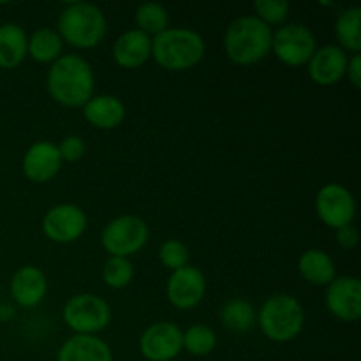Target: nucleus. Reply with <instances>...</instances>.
I'll return each instance as SVG.
<instances>
[{
  "instance_id": "nucleus-14",
  "label": "nucleus",
  "mask_w": 361,
  "mask_h": 361,
  "mask_svg": "<svg viewBox=\"0 0 361 361\" xmlns=\"http://www.w3.org/2000/svg\"><path fill=\"white\" fill-rule=\"evenodd\" d=\"M348 53L341 46L328 44L316 49L309 60V74L312 81L321 87H334L345 76Z\"/></svg>"
},
{
  "instance_id": "nucleus-21",
  "label": "nucleus",
  "mask_w": 361,
  "mask_h": 361,
  "mask_svg": "<svg viewBox=\"0 0 361 361\" xmlns=\"http://www.w3.org/2000/svg\"><path fill=\"white\" fill-rule=\"evenodd\" d=\"M298 270L307 282L314 286H328L335 279V263L324 250L310 249L302 254Z\"/></svg>"
},
{
  "instance_id": "nucleus-8",
  "label": "nucleus",
  "mask_w": 361,
  "mask_h": 361,
  "mask_svg": "<svg viewBox=\"0 0 361 361\" xmlns=\"http://www.w3.org/2000/svg\"><path fill=\"white\" fill-rule=\"evenodd\" d=\"M271 49L282 63L300 67L309 63L316 53V37L305 25L289 23L275 32L271 39Z\"/></svg>"
},
{
  "instance_id": "nucleus-22",
  "label": "nucleus",
  "mask_w": 361,
  "mask_h": 361,
  "mask_svg": "<svg viewBox=\"0 0 361 361\" xmlns=\"http://www.w3.org/2000/svg\"><path fill=\"white\" fill-rule=\"evenodd\" d=\"M62 37L49 28H41L28 39V55L39 63H53L62 56Z\"/></svg>"
},
{
  "instance_id": "nucleus-23",
  "label": "nucleus",
  "mask_w": 361,
  "mask_h": 361,
  "mask_svg": "<svg viewBox=\"0 0 361 361\" xmlns=\"http://www.w3.org/2000/svg\"><path fill=\"white\" fill-rule=\"evenodd\" d=\"M221 323L226 330L243 334L256 323V309L247 300H229L221 310Z\"/></svg>"
},
{
  "instance_id": "nucleus-31",
  "label": "nucleus",
  "mask_w": 361,
  "mask_h": 361,
  "mask_svg": "<svg viewBox=\"0 0 361 361\" xmlns=\"http://www.w3.org/2000/svg\"><path fill=\"white\" fill-rule=\"evenodd\" d=\"M358 240H360L358 229H356L353 224L337 229V242L342 249H345V250L353 249V247L358 245Z\"/></svg>"
},
{
  "instance_id": "nucleus-9",
  "label": "nucleus",
  "mask_w": 361,
  "mask_h": 361,
  "mask_svg": "<svg viewBox=\"0 0 361 361\" xmlns=\"http://www.w3.org/2000/svg\"><path fill=\"white\" fill-rule=\"evenodd\" d=\"M316 212L331 229L349 226L356 215V201L341 183H326L316 196Z\"/></svg>"
},
{
  "instance_id": "nucleus-20",
  "label": "nucleus",
  "mask_w": 361,
  "mask_h": 361,
  "mask_svg": "<svg viewBox=\"0 0 361 361\" xmlns=\"http://www.w3.org/2000/svg\"><path fill=\"white\" fill-rule=\"evenodd\" d=\"M28 55V37L16 23L0 25V67L14 69Z\"/></svg>"
},
{
  "instance_id": "nucleus-10",
  "label": "nucleus",
  "mask_w": 361,
  "mask_h": 361,
  "mask_svg": "<svg viewBox=\"0 0 361 361\" xmlns=\"http://www.w3.org/2000/svg\"><path fill=\"white\" fill-rule=\"evenodd\" d=\"M183 331L169 321L154 323L140 338L141 355L148 361H171L183 349Z\"/></svg>"
},
{
  "instance_id": "nucleus-27",
  "label": "nucleus",
  "mask_w": 361,
  "mask_h": 361,
  "mask_svg": "<svg viewBox=\"0 0 361 361\" xmlns=\"http://www.w3.org/2000/svg\"><path fill=\"white\" fill-rule=\"evenodd\" d=\"M134 267L127 257H109L102 268V281L108 288L122 289L133 282Z\"/></svg>"
},
{
  "instance_id": "nucleus-19",
  "label": "nucleus",
  "mask_w": 361,
  "mask_h": 361,
  "mask_svg": "<svg viewBox=\"0 0 361 361\" xmlns=\"http://www.w3.org/2000/svg\"><path fill=\"white\" fill-rule=\"evenodd\" d=\"M83 116L90 126L109 130L126 118V106L115 95H95L83 106Z\"/></svg>"
},
{
  "instance_id": "nucleus-32",
  "label": "nucleus",
  "mask_w": 361,
  "mask_h": 361,
  "mask_svg": "<svg viewBox=\"0 0 361 361\" xmlns=\"http://www.w3.org/2000/svg\"><path fill=\"white\" fill-rule=\"evenodd\" d=\"M345 74H348L349 81L355 88L361 87V55L356 53L351 59L348 60V69H345Z\"/></svg>"
},
{
  "instance_id": "nucleus-7",
  "label": "nucleus",
  "mask_w": 361,
  "mask_h": 361,
  "mask_svg": "<svg viewBox=\"0 0 361 361\" xmlns=\"http://www.w3.org/2000/svg\"><path fill=\"white\" fill-rule=\"evenodd\" d=\"M63 321L76 335H95L111 321L108 302L97 295H76L63 307Z\"/></svg>"
},
{
  "instance_id": "nucleus-5",
  "label": "nucleus",
  "mask_w": 361,
  "mask_h": 361,
  "mask_svg": "<svg viewBox=\"0 0 361 361\" xmlns=\"http://www.w3.org/2000/svg\"><path fill=\"white\" fill-rule=\"evenodd\" d=\"M259 328L267 338L271 342H291L298 337L305 324V312L303 307L295 296L291 295H274L263 303L259 310Z\"/></svg>"
},
{
  "instance_id": "nucleus-2",
  "label": "nucleus",
  "mask_w": 361,
  "mask_h": 361,
  "mask_svg": "<svg viewBox=\"0 0 361 361\" xmlns=\"http://www.w3.org/2000/svg\"><path fill=\"white\" fill-rule=\"evenodd\" d=\"M271 39L274 32L259 18L240 16L226 30V55L238 66H252L270 53Z\"/></svg>"
},
{
  "instance_id": "nucleus-17",
  "label": "nucleus",
  "mask_w": 361,
  "mask_h": 361,
  "mask_svg": "<svg viewBox=\"0 0 361 361\" xmlns=\"http://www.w3.org/2000/svg\"><path fill=\"white\" fill-rule=\"evenodd\" d=\"M48 291L46 275L35 267H23L13 275L11 281V296L20 307L30 309L42 302Z\"/></svg>"
},
{
  "instance_id": "nucleus-13",
  "label": "nucleus",
  "mask_w": 361,
  "mask_h": 361,
  "mask_svg": "<svg viewBox=\"0 0 361 361\" xmlns=\"http://www.w3.org/2000/svg\"><path fill=\"white\" fill-rule=\"evenodd\" d=\"M326 307L331 316L342 321L361 317V282L358 277H335L328 284Z\"/></svg>"
},
{
  "instance_id": "nucleus-30",
  "label": "nucleus",
  "mask_w": 361,
  "mask_h": 361,
  "mask_svg": "<svg viewBox=\"0 0 361 361\" xmlns=\"http://www.w3.org/2000/svg\"><path fill=\"white\" fill-rule=\"evenodd\" d=\"M85 150H87V147H85V141L80 136H67L59 145L60 157L66 162L80 161L85 155Z\"/></svg>"
},
{
  "instance_id": "nucleus-26",
  "label": "nucleus",
  "mask_w": 361,
  "mask_h": 361,
  "mask_svg": "<svg viewBox=\"0 0 361 361\" xmlns=\"http://www.w3.org/2000/svg\"><path fill=\"white\" fill-rule=\"evenodd\" d=\"M183 348L194 356H207L217 345V335L204 324H194L183 334Z\"/></svg>"
},
{
  "instance_id": "nucleus-4",
  "label": "nucleus",
  "mask_w": 361,
  "mask_h": 361,
  "mask_svg": "<svg viewBox=\"0 0 361 361\" xmlns=\"http://www.w3.org/2000/svg\"><path fill=\"white\" fill-rule=\"evenodd\" d=\"M106 16L97 6L88 2H71L59 18V35L67 44L80 49L95 48L106 35Z\"/></svg>"
},
{
  "instance_id": "nucleus-25",
  "label": "nucleus",
  "mask_w": 361,
  "mask_h": 361,
  "mask_svg": "<svg viewBox=\"0 0 361 361\" xmlns=\"http://www.w3.org/2000/svg\"><path fill=\"white\" fill-rule=\"evenodd\" d=\"M134 20H136L137 30H141L143 34H147L148 37L150 35H159L168 28L169 16L168 11L161 6V4L155 2H145L141 4L136 9V14H134Z\"/></svg>"
},
{
  "instance_id": "nucleus-16",
  "label": "nucleus",
  "mask_w": 361,
  "mask_h": 361,
  "mask_svg": "<svg viewBox=\"0 0 361 361\" xmlns=\"http://www.w3.org/2000/svg\"><path fill=\"white\" fill-rule=\"evenodd\" d=\"M152 56V37L137 28L127 30L113 44V59L123 69H137Z\"/></svg>"
},
{
  "instance_id": "nucleus-6",
  "label": "nucleus",
  "mask_w": 361,
  "mask_h": 361,
  "mask_svg": "<svg viewBox=\"0 0 361 361\" xmlns=\"http://www.w3.org/2000/svg\"><path fill=\"white\" fill-rule=\"evenodd\" d=\"M150 229L143 219L136 215H122L113 219L102 229V247L113 257H129L140 252L148 242Z\"/></svg>"
},
{
  "instance_id": "nucleus-29",
  "label": "nucleus",
  "mask_w": 361,
  "mask_h": 361,
  "mask_svg": "<svg viewBox=\"0 0 361 361\" xmlns=\"http://www.w3.org/2000/svg\"><path fill=\"white\" fill-rule=\"evenodd\" d=\"M254 9H256V18L270 27V25H281L288 18L291 6L288 0H257Z\"/></svg>"
},
{
  "instance_id": "nucleus-1",
  "label": "nucleus",
  "mask_w": 361,
  "mask_h": 361,
  "mask_svg": "<svg viewBox=\"0 0 361 361\" xmlns=\"http://www.w3.org/2000/svg\"><path fill=\"white\" fill-rule=\"evenodd\" d=\"M46 87L55 102L66 108H83L94 97V71L80 55H62L51 63Z\"/></svg>"
},
{
  "instance_id": "nucleus-12",
  "label": "nucleus",
  "mask_w": 361,
  "mask_h": 361,
  "mask_svg": "<svg viewBox=\"0 0 361 361\" xmlns=\"http://www.w3.org/2000/svg\"><path fill=\"white\" fill-rule=\"evenodd\" d=\"M207 293V279L196 267H183L175 270L166 286L169 303L178 310H189L200 305Z\"/></svg>"
},
{
  "instance_id": "nucleus-3",
  "label": "nucleus",
  "mask_w": 361,
  "mask_h": 361,
  "mask_svg": "<svg viewBox=\"0 0 361 361\" xmlns=\"http://www.w3.org/2000/svg\"><path fill=\"white\" fill-rule=\"evenodd\" d=\"M204 39L190 28H166L152 39V56L166 71H187L203 60Z\"/></svg>"
},
{
  "instance_id": "nucleus-24",
  "label": "nucleus",
  "mask_w": 361,
  "mask_h": 361,
  "mask_svg": "<svg viewBox=\"0 0 361 361\" xmlns=\"http://www.w3.org/2000/svg\"><path fill=\"white\" fill-rule=\"evenodd\" d=\"M337 39L342 44V49L360 53L361 49V9L360 7H349L337 18L335 25Z\"/></svg>"
},
{
  "instance_id": "nucleus-28",
  "label": "nucleus",
  "mask_w": 361,
  "mask_h": 361,
  "mask_svg": "<svg viewBox=\"0 0 361 361\" xmlns=\"http://www.w3.org/2000/svg\"><path fill=\"white\" fill-rule=\"evenodd\" d=\"M159 259L171 271L180 270V268L187 267V263H189V249H187V245L183 242L171 238L161 245V249H159Z\"/></svg>"
},
{
  "instance_id": "nucleus-15",
  "label": "nucleus",
  "mask_w": 361,
  "mask_h": 361,
  "mask_svg": "<svg viewBox=\"0 0 361 361\" xmlns=\"http://www.w3.org/2000/svg\"><path fill=\"white\" fill-rule=\"evenodd\" d=\"M62 162L56 145L49 141H39L32 145L23 155V175L35 183L49 182L60 171Z\"/></svg>"
},
{
  "instance_id": "nucleus-11",
  "label": "nucleus",
  "mask_w": 361,
  "mask_h": 361,
  "mask_svg": "<svg viewBox=\"0 0 361 361\" xmlns=\"http://www.w3.org/2000/svg\"><path fill=\"white\" fill-rule=\"evenodd\" d=\"M85 229L87 215L76 204H56L42 219V231L55 243L76 242Z\"/></svg>"
},
{
  "instance_id": "nucleus-18",
  "label": "nucleus",
  "mask_w": 361,
  "mask_h": 361,
  "mask_svg": "<svg viewBox=\"0 0 361 361\" xmlns=\"http://www.w3.org/2000/svg\"><path fill=\"white\" fill-rule=\"evenodd\" d=\"M56 361H113V353L95 335H74L63 342Z\"/></svg>"
}]
</instances>
